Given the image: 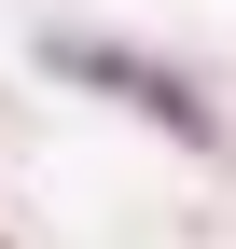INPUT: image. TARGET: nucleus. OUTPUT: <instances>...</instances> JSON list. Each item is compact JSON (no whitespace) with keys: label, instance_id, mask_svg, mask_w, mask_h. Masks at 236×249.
<instances>
[{"label":"nucleus","instance_id":"obj_1","mask_svg":"<svg viewBox=\"0 0 236 249\" xmlns=\"http://www.w3.org/2000/svg\"><path fill=\"white\" fill-rule=\"evenodd\" d=\"M42 55H56L70 83H111V97H139L153 124H181V139H209V97H195V83H167L153 55H111V42H42Z\"/></svg>","mask_w":236,"mask_h":249}]
</instances>
